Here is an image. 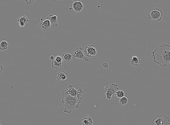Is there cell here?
Listing matches in <instances>:
<instances>
[{"mask_svg":"<svg viewBox=\"0 0 170 125\" xmlns=\"http://www.w3.org/2000/svg\"><path fill=\"white\" fill-rule=\"evenodd\" d=\"M153 62L161 67H165L170 64V45L163 43L152 52Z\"/></svg>","mask_w":170,"mask_h":125,"instance_id":"6da1fadb","label":"cell"},{"mask_svg":"<svg viewBox=\"0 0 170 125\" xmlns=\"http://www.w3.org/2000/svg\"><path fill=\"white\" fill-rule=\"evenodd\" d=\"M61 94H62L61 103L64 108V110H63L64 113L70 114L79 108L82 101L81 96H72L67 94L65 90H63Z\"/></svg>","mask_w":170,"mask_h":125,"instance_id":"7a4b0ae2","label":"cell"},{"mask_svg":"<svg viewBox=\"0 0 170 125\" xmlns=\"http://www.w3.org/2000/svg\"><path fill=\"white\" fill-rule=\"evenodd\" d=\"M119 90V86L116 84H111L108 86L104 87V91L105 93L106 98L108 99H111L113 96L116 94V92Z\"/></svg>","mask_w":170,"mask_h":125,"instance_id":"3957f363","label":"cell"},{"mask_svg":"<svg viewBox=\"0 0 170 125\" xmlns=\"http://www.w3.org/2000/svg\"><path fill=\"white\" fill-rule=\"evenodd\" d=\"M163 16L164 13L162 10L160 9V8H154L150 11V13L148 15V18L151 20L161 22L163 19Z\"/></svg>","mask_w":170,"mask_h":125,"instance_id":"277c9868","label":"cell"},{"mask_svg":"<svg viewBox=\"0 0 170 125\" xmlns=\"http://www.w3.org/2000/svg\"><path fill=\"white\" fill-rule=\"evenodd\" d=\"M153 124L154 125H169L170 119L166 115H156L153 120Z\"/></svg>","mask_w":170,"mask_h":125,"instance_id":"5b68a950","label":"cell"},{"mask_svg":"<svg viewBox=\"0 0 170 125\" xmlns=\"http://www.w3.org/2000/svg\"><path fill=\"white\" fill-rule=\"evenodd\" d=\"M73 57L74 59H83L84 60L85 62H89V58L85 55V53L83 50V48L81 47H79L76 48L73 51Z\"/></svg>","mask_w":170,"mask_h":125,"instance_id":"8992f818","label":"cell"},{"mask_svg":"<svg viewBox=\"0 0 170 125\" xmlns=\"http://www.w3.org/2000/svg\"><path fill=\"white\" fill-rule=\"evenodd\" d=\"M65 91L67 94H69L72 96H82L83 93H84V90L82 88L76 89L72 84L69 85V87H67V89H65Z\"/></svg>","mask_w":170,"mask_h":125,"instance_id":"52a82bcc","label":"cell"},{"mask_svg":"<svg viewBox=\"0 0 170 125\" xmlns=\"http://www.w3.org/2000/svg\"><path fill=\"white\" fill-rule=\"evenodd\" d=\"M84 53H85V55L88 56V58H91V57H94V56H96L97 55V49L96 47H95V45L93 44H89V45H87L85 47H84Z\"/></svg>","mask_w":170,"mask_h":125,"instance_id":"ba28073f","label":"cell"},{"mask_svg":"<svg viewBox=\"0 0 170 125\" xmlns=\"http://www.w3.org/2000/svg\"><path fill=\"white\" fill-rule=\"evenodd\" d=\"M63 61L64 60L63 59V56L56 55V56H55V59L52 61L51 67L54 69H60V68L63 67Z\"/></svg>","mask_w":170,"mask_h":125,"instance_id":"9c48e42d","label":"cell"},{"mask_svg":"<svg viewBox=\"0 0 170 125\" xmlns=\"http://www.w3.org/2000/svg\"><path fill=\"white\" fill-rule=\"evenodd\" d=\"M41 23L39 24V26H40V29L42 31H50L51 27V23L50 20L48 19V18L47 17L45 19H43V18H41Z\"/></svg>","mask_w":170,"mask_h":125,"instance_id":"30bf717a","label":"cell"},{"mask_svg":"<svg viewBox=\"0 0 170 125\" xmlns=\"http://www.w3.org/2000/svg\"><path fill=\"white\" fill-rule=\"evenodd\" d=\"M72 8L74 10V11L79 13V12H81L84 9V4L83 2H80V1H77V2H73L72 6Z\"/></svg>","mask_w":170,"mask_h":125,"instance_id":"8fae6325","label":"cell"},{"mask_svg":"<svg viewBox=\"0 0 170 125\" xmlns=\"http://www.w3.org/2000/svg\"><path fill=\"white\" fill-rule=\"evenodd\" d=\"M17 23H18V25L20 27H24L29 23L28 17L26 16V15H23V16L19 17L18 20H17Z\"/></svg>","mask_w":170,"mask_h":125,"instance_id":"7c38bea8","label":"cell"},{"mask_svg":"<svg viewBox=\"0 0 170 125\" xmlns=\"http://www.w3.org/2000/svg\"><path fill=\"white\" fill-rule=\"evenodd\" d=\"M48 19L50 20L51 23L53 26H58V23H59V21H60V18L57 15L55 14H49L48 16Z\"/></svg>","mask_w":170,"mask_h":125,"instance_id":"4fadbf2b","label":"cell"},{"mask_svg":"<svg viewBox=\"0 0 170 125\" xmlns=\"http://www.w3.org/2000/svg\"><path fill=\"white\" fill-rule=\"evenodd\" d=\"M141 62V58L138 57L137 55H132L130 59V63L133 67H138Z\"/></svg>","mask_w":170,"mask_h":125,"instance_id":"5bb4252c","label":"cell"},{"mask_svg":"<svg viewBox=\"0 0 170 125\" xmlns=\"http://www.w3.org/2000/svg\"><path fill=\"white\" fill-rule=\"evenodd\" d=\"M67 76H68L67 72L63 71V72H58L57 75H56V79H57L58 81H66Z\"/></svg>","mask_w":170,"mask_h":125,"instance_id":"9a60e30c","label":"cell"},{"mask_svg":"<svg viewBox=\"0 0 170 125\" xmlns=\"http://www.w3.org/2000/svg\"><path fill=\"white\" fill-rule=\"evenodd\" d=\"M81 123L83 125H92L94 124V121L92 118L90 116H86L81 120Z\"/></svg>","mask_w":170,"mask_h":125,"instance_id":"2e32d148","label":"cell"},{"mask_svg":"<svg viewBox=\"0 0 170 125\" xmlns=\"http://www.w3.org/2000/svg\"><path fill=\"white\" fill-rule=\"evenodd\" d=\"M63 60H64V62H67V63H69V62H71L73 60V59H74V57H73V55H72V54H70V53H63Z\"/></svg>","mask_w":170,"mask_h":125,"instance_id":"e0dca14e","label":"cell"},{"mask_svg":"<svg viewBox=\"0 0 170 125\" xmlns=\"http://www.w3.org/2000/svg\"><path fill=\"white\" fill-rule=\"evenodd\" d=\"M8 43H7V41L6 40H2L1 41V43H0V50H6L8 49Z\"/></svg>","mask_w":170,"mask_h":125,"instance_id":"ac0fdd59","label":"cell"},{"mask_svg":"<svg viewBox=\"0 0 170 125\" xmlns=\"http://www.w3.org/2000/svg\"><path fill=\"white\" fill-rule=\"evenodd\" d=\"M115 96H116L118 99H120V98H122V97H124V96H125V91L119 89V90L116 92Z\"/></svg>","mask_w":170,"mask_h":125,"instance_id":"d6986e66","label":"cell"},{"mask_svg":"<svg viewBox=\"0 0 170 125\" xmlns=\"http://www.w3.org/2000/svg\"><path fill=\"white\" fill-rule=\"evenodd\" d=\"M128 98L126 96H124V97L120 99V103L121 106L126 105L128 103Z\"/></svg>","mask_w":170,"mask_h":125,"instance_id":"ffe728a7","label":"cell"},{"mask_svg":"<svg viewBox=\"0 0 170 125\" xmlns=\"http://www.w3.org/2000/svg\"><path fill=\"white\" fill-rule=\"evenodd\" d=\"M36 0H25V2H26V3L27 5H31L33 4V3H35L36 2Z\"/></svg>","mask_w":170,"mask_h":125,"instance_id":"44dd1931","label":"cell"},{"mask_svg":"<svg viewBox=\"0 0 170 125\" xmlns=\"http://www.w3.org/2000/svg\"><path fill=\"white\" fill-rule=\"evenodd\" d=\"M108 67H109V66H108V62H104V63H103V67H104V68H105V69H107V68H108Z\"/></svg>","mask_w":170,"mask_h":125,"instance_id":"7402d4cb","label":"cell"},{"mask_svg":"<svg viewBox=\"0 0 170 125\" xmlns=\"http://www.w3.org/2000/svg\"><path fill=\"white\" fill-rule=\"evenodd\" d=\"M50 59H51V60H52V61H53V60L55 59V57H54L53 55H51V56L50 57Z\"/></svg>","mask_w":170,"mask_h":125,"instance_id":"603a6c76","label":"cell"},{"mask_svg":"<svg viewBox=\"0 0 170 125\" xmlns=\"http://www.w3.org/2000/svg\"><path fill=\"white\" fill-rule=\"evenodd\" d=\"M73 2H77V1H79V0H72Z\"/></svg>","mask_w":170,"mask_h":125,"instance_id":"cb8c5ba5","label":"cell"}]
</instances>
